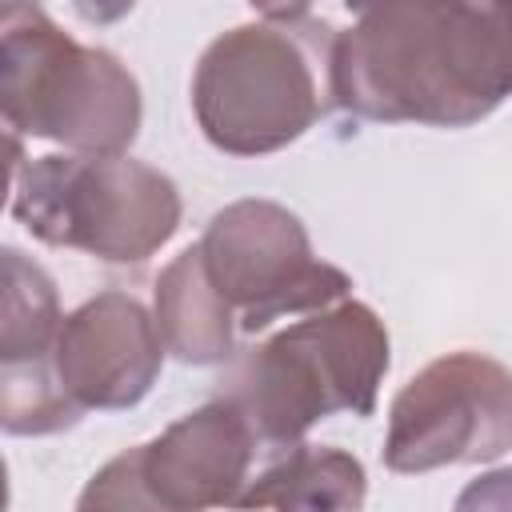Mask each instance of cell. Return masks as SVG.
<instances>
[{"label": "cell", "mask_w": 512, "mask_h": 512, "mask_svg": "<svg viewBox=\"0 0 512 512\" xmlns=\"http://www.w3.org/2000/svg\"><path fill=\"white\" fill-rule=\"evenodd\" d=\"M332 96L384 124L468 128L512 96V4H372L336 32Z\"/></svg>", "instance_id": "1"}, {"label": "cell", "mask_w": 512, "mask_h": 512, "mask_svg": "<svg viewBox=\"0 0 512 512\" xmlns=\"http://www.w3.org/2000/svg\"><path fill=\"white\" fill-rule=\"evenodd\" d=\"M328 28L312 8H260L216 36L192 76L200 132L232 156H264L300 140L332 104Z\"/></svg>", "instance_id": "2"}, {"label": "cell", "mask_w": 512, "mask_h": 512, "mask_svg": "<svg viewBox=\"0 0 512 512\" xmlns=\"http://www.w3.org/2000/svg\"><path fill=\"white\" fill-rule=\"evenodd\" d=\"M388 372V332L360 300H340L300 316L248 348L220 400H228L264 440L300 444L304 432L332 416H372Z\"/></svg>", "instance_id": "3"}, {"label": "cell", "mask_w": 512, "mask_h": 512, "mask_svg": "<svg viewBox=\"0 0 512 512\" xmlns=\"http://www.w3.org/2000/svg\"><path fill=\"white\" fill-rule=\"evenodd\" d=\"M0 108L8 132L116 156L140 132L136 76L108 52L76 44L44 8H0Z\"/></svg>", "instance_id": "4"}, {"label": "cell", "mask_w": 512, "mask_h": 512, "mask_svg": "<svg viewBox=\"0 0 512 512\" xmlns=\"http://www.w3.org/2000/svg\"><path fill=\"white\" fill-rule=\"evenodd\" d=\"M12 144V216L44 244L76 248L108 264H140L180 228L176 184L124 152L116 156H36L20 164Z\"/></svg>", "instance_id": "5"}, {"label": "cell", "mask_w": 512, "mask_h": 512, "mask_svg": "<svg viewBox=\"0 0 512 512\" xmlns=\"http://www.w3.org/2000/svg\"><path fill=\"white\" fill-rule=\"evenodd\" d=\"M196 248L208 280L236 312L240 332L324 312L348 300L352 288L340 268L312 256L300 216L276 200H236L220 208Z\"/></svg>", "instance_id": "6"}, {"label": "cell", "mask_w": 512, "mask_h": 512, "mask_svg": "<svg viewBox=\"0 0 512 512\" xmlns=\"http://www.w3.org/2000/svg\"><path fill=\"white\" fill-rule=\"evenodd\" d=\"M512 448V368L484 352H448L424 364L388 408L384 464L432 472L488 464Z\"/></svg>", "instance_id": "7"}, {"label": "cell", "mask_w": 512, "mask_h": 512, "mask_svg": "<svg viewBox=\"0 0 512 512\" xmlns=\"http://www.w3.org/2000/svg\"><path fill=\"white\" fill-rule=\"evenodd\" d=\"M304 444V440H300ZM144 448V472L156 496L176 512L260 508L264 484L296 444L264 440L228 400H212L168 424Z\"/></svg>", "instance_id": "8"}, {"label": "cell", "mask_w": 512, "mask_h": 512, "mask_svg": "<svg viewBox=\"0 0 512 512\" xmlns=\"http://www.w3.org/2000/svg\"><path fill=\"white\" fill-rule=\"evenodd\" d=\"M64 312L52 276L20 248H4L0 304V424L12 436H52L80 420L56 376Z\"/></svg>", "instance_id": "9"}, {"label": "cell", "mask_w": 512, "mask_h": 512, "mask_svg": "<svg viewBox=\"0 0 512 512\" xmlns=\"http://www.w3.org/2000/svg\"><path fill=\"white\" fill-rule=\"evenodd\" d=\"M164 340L148 308L124 292H100L64 316L56 340V376L68 400L84 408H132L160 376Z\"/></svg>", "instance_id": "10"}, {"label": "cell", "mask_w": 512, "mask_h": 512, "mask_svg": "<svg viewBox=\"0 0 512 512\" xmlns=\"http://www.w3.org/2000/svg\"><path fill=\"white\" fill-rule=\"evenodd\" d=\"M152 320L164 340V352H172L184 364H224L240 332L236 312L224 304V296L208 280V268L196 244L184 248L160 272Z\"/></svg>", "instance_id": "11"}, {"label": "cell", "mask_w": 512, "mask_h": 512, "mask_svg": "<svg viewBox=\"0 0 512 512\" xmlns=\"http://www.w3.org/2000/svg\"><path fill=\"white\" fill-rule=\"evenodd\" d=\"M368 500L364 464L344 448L296 444L264 484L260 508L276 512H360Z\"/></svg>", "instance_id": "12"}, {"label": "cell", "mask_w": 512, "mask_h": 512, "mask_svg": "<svg viewBox=\"0 0 512 512\" xmlns=\"http://www.w3.org/2000/svg\"><path fill=\"white\" fill-rule=\"evenodd\" d=\"M76 512H176L168 508L144 472V448L112 456L80 492Z\"/></svg>", "instance_id": "13"}, {"label": "cell", "mask_w": 512, "mask_h": 512, "mask_svg": "<svg viewBox=\"0 0 512 512\" xmlns=\"http://www.w3.org/2000/svg\"><path fill=\"white\" fill-rule=\"evenodd\" d=\"M452 512H512V464L464 484Z\"/></svg>", "instance_id": "14"}]
</instances>
